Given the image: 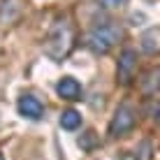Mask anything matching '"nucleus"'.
<instances>
[{"instance_id": "nucleus-1", "label": "nucleus", "mask_w": 160, "mask_h": 160, "mask_svg": "<svg viewBox=\"0 0 160 160\" xmlns=\"http://www.w3.org/2000/svg\"><path fill=\"white\" fill-rule=\"evenodd\" d=\"M74 47V30L68 21H56L44 42V53L51 60H63Z\"/></svg>"}, {"instance_id": "nucleus-10", "label": "nucleus", "mask_w": 160, "mask_h": 160, "mask_svg": "<svg viewBox=\"0 0 160 160\" xmlns=\"http://www.w3.org/2000/svg\"><path fill=\"white\" fill-rule=\"evenodd\" d=\"M98 2H100L104 9H121L128 0H98Z\"/></svg>"}, {"instance_id": "nucleus-9", "label": "nucleus", "mask_w": 160, "mask_h": 160, "mask_svg": "<svg viewBox=\"0 0 160 160\" xmlns=\"http://www.w3.org/2000/svg\"><path fill=\"white\" fill-rule=\"evenodd\" d=\"M60 125H63L65 130H74L81 125V114L74 112V109H68V112L60 114Z\"/></svg>"}, {"instance_id": "nucleus-13", "label": "nucleus", "mask_w": 160, "mask_h": 160, "mask_svg": "<svg viewBox=\"0 0 160 160\" xmlns=\"http://www.w3.org/2000/svg\"><path fill=\"white\" fill-rule=\"evenodd\" d=\"M0 160H2V156H0Z\"/></svg>"}, {"instance_id": "nucleus-7", "label": "nucleus", "mask_w": 160, "mask_h": 160, "mask_svg": "<svg viewBox=\"0 0 160 160\" xmlns=\"http://www.w3.org/2000/svg\"><path fill=\"white\" fill-rule=\"evenodd\" d=\"M58 95L63 98V100H81V84L77 79H72V77H63V79L58 81L56 86Z\"/></svg>"}, {"instance_id": "nucleus-3", "label": "nucleus", "mask_w": 160, "mask_h": 160, "mask_svg": "<svg viewBox=\"0 0 160 160\" xmlns=\"http://www.w3.org/2000/svg\"><path fill=\"white\" fill-rule=\"evenodd\" d=\"M132 128H135V112L123 104V107L116 109L112 123H109V135L121 137V135H125V132H130Z\"/></svg>"}, {"instance_id": "nucleus-2", "label": "nucleus", "mask_w": 160, "mask_h": 160, "mask_svg": "<svg viewBox=\"0 0 160 160\" xmlns=\"http://www.w3.org/2000/svg\"><path fill=\"white\" fill-rule=\"evenodd\" d=\"M118 40H121V28L114 26V23H104V26H98V28H93L88 32L86 44L95 53H107V51L114 49V44Z\"/></svg>"}, {"instance_id": "nucleus-4", "label": "nucleus", "mask_w": 160, "mask_h": 160, "mask_svg": "<svg viewBox=\"0 0 160 160\" xmlns=\"http://www.w3.org/2000/svg\"><path fill=\"white\" fill-rule=\"evenodd\" d=\"M135 72H137V53L132 49H125L118 58V81L121 84H130Z\"/></svg>"}, {"instance_id": "nucleus-11", "label": "nucleus", "mask_w": 160, "mask_h": 160, "mask_svg": "<svg viewBox=\"0 0 160 160\" xmlns=\"http://www.w3.org/2000/svg\"><path fill=\"white\" fill-rule=\"evenodd\" d=\"M151 144H148V142H144V144H142V148H139V160H148V156H151Z\"/></svg>"}, {"instance_id": "nucleus-12", "label": "nucleus", "mask_w": 160, "mask_h": 160, "mask_svg": "<svg viewBox=\"0 0 160 160\" xmlns=\"http://www.w3.org/2000/svg\"><path fill=\"white\" fill-rule=\"evenodd\" d=\"M151 114H153V118H156V121H158V123H160V102H156V104H153V109H151Z\"/></svg>"}, {"instance_id": "nucleus-8", "label": "nucleus", "mask_w": 160, "mask_h": 160, "mask_svg": "<svg viewBox=\"0 0 160 160\" xmlns=\"http://www.w3.org/2000/svg\"><path fill=\"white\" fill-rule=\"evenodd\" d=\"M142 51H146V53L160 51V28H148L142 35Z\"/></svg>"}, {"instance_id": "nucleus-5", "label": "nucleus", "mask_w": 160, "mask_h": 160, "mask_svg": "<svg viewBox=\"0 0 160 160\" xmlns=\"http://www.w3.org/2000/svg\"><path fill=\"white\" fill-rule=\"evenodd\" d=\"M19 114L26 116V118L37 121V118H42V114H44V104L37 100L35 95H23L19 100Z\"/></svg>"}, {"instance_id": "nucleus-6", "label": "nucleus", "mask_w": 160, "mask_h": 160, "mask_svg": "<svg viewBox=\"0 0 160 160\" xmlns=\"http://www.w3.org/2000/svg\"><path fill=\"white\" fill-rule=\"evenodd\" d=\"M23 12V0H2L0 2V23H14Z\"/></svg>"}]
</instances>
